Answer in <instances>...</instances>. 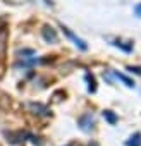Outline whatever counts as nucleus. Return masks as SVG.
I'll return each instance as SVG.
<instances>
[{
	"mask_svg": "<svg viewBox=\"0 0 141 146\" xmlns=\"http://www.w3.org/2000/svg\"><path fill=\"white\" fill-rule=\"evenodd\" d=\"M129 70H134L138 74H141V67H129Z\"/></svg>",
	"mask_w": 141,
	"mask_h": 146,
	"instance_id": "obj_7",
	"label": "nucleus"
},
{
	"mask_svg": "<svg viewBox=\"0 0 141 146\" xmlns=\"http://www.w3.org/2000/svg\"><path fill=\"white\" fill-rule=\"evenodd\" d=\"M103 115H105V119H107V120H108V122H112V124H114V122H115V115H114V113H112V112H110V110H107V112H105V113H103Z\"/></svg>",
	"mask_w": 141,
	"mask_h": 146,
	"instance_id": "obj_5",
	"label": "nucleus"
},
{
	"mask_svg": "<svg viewBox=\"0 0 141 146\" xmlns=\"http://www.w3.org/2000/svg\"><path fill=\"white\" fill-rule=\"evenodd\" d=\"M41 33H43V38H45L47 41H52V43H55V41H57V33L53 31V28L45 26V28L41 29Z\"/></svg>",
	"mask_w": 141,
	"mask_h": 146,
	"instance_id": "obj_2",
	"label": "nucleus"
},
{
	"mask_svg": "<svg viewBox=\"0 0 141 146\" xmlns=\"http://www.w3.org/2000/svg\"><path fill=\"white\" fill-rule=\"evenodd\" d=\"M62 29H64V33H65V35H67V36H69L70 40H72V41H74V45H78L79 48H83V50H86V45H84V41H83L81 38H78V36H76V35H74L72 31H70L69 28H65V26H62Z\"/></svg>",
	"mask_w": 141,
	"mask_h": 146,
	"instance_id": "obj_1",
	"label": "nucleus"
},
{
	"mask_svg": "<svg viewBox=\"0 0 141 146\" xmlns=\"http://www.w3.org/2000/svg\"><path fill=\"white\" fill-rule=\"evenodd\" d=\"M127 146H141V134L136 132L134 136H131V139L127 141Z\"/></svg>",
	"mask_w": 141,
	"mask_h": 146,
	"instance_id": "obj_3",
	"label": "nucleus"
},
{
	"mask_svg": "<svg viewBox=\"0 0 141 146\" xmlns=\"http://www.w3.org/2000/svg\"><path fill=\"white\" fill-rule=\"evenodd\" d=\"M134 12H136V16H139V17H141V4H139V5H136Z\"/></svg>",
	"mask_w": 141,
	"mask_h": 146,
	"instance_id": "obj_6",
	"label": "nucleus"
},
{
	"mask_svg": "<svg viewBox=\"0 0 141 146\" xmlns=\"http://www.w3.org/2000/svg\"><path fill=\"white\" fill-rule=\"evenodd\" d=\"M117 78H119V79H122V81L126 83V86H129V88H134V83H132L131 79H127L126 76H122V74H119V72H117Z\"/></svg>",
	"mask_w": 141,
	"mask_h": 146,
	"instance_id": "obj_4",
	"label": "nucleus"
}]
</instances>
